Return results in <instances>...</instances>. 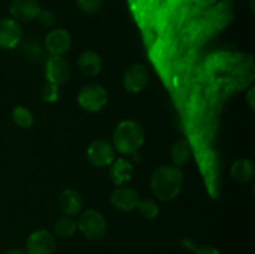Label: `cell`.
Returning a JSON list of instances; mask_svg holds the SVG:
<instances>
[{
	"instance_id": "obj_1",
	"label": "cell",
	"mask_w": 255,
	"mask_h": 254,
	"mask_svg": "<svg viewBox=\"0 0 255 254\" xmlns=\"http://www.w3.org/2000/svg\"><path fill=\"white\" fill-rule=\"evenodd\" d=\"M152 193L162 202H171L179 196L183 186V172L173 164L161 166L152 173L149 181Z\"/></svg>"
},
{
	"instance_id": "obj_2",
	"label": "cell",
	"mask_w": 255,
	"mask_h": 254,
	"mask_svg": "<svg viewBox=\"0 0 255 254\" xmlns=\"http://www.w3.org/2000/svg\"><path fill=\"white\" fill-rule=\"evenodd\" d=\"M144 142V129L134 120L121 121L112 134V146L121 154L128 156L139 151Z\"/></svg>"
},
{
	"instance_id": "obj_3",
	"label": "cell",
	"mask_w": 255,
	"mask_h": 254,
	"mask_svg": "<svg viewBox=\"0 0 255 254\" xmlns=\"http://www.w3.org/2000/svg\"><path fill=\"white\" fill-rule=\"evenodd\" d=\"M77 231L89 241H101L107 234V221L96 209H87L77 219Z\"/></svg>"
},
{
	"instance_id": "obj_4",
	"label": "cell",
	"mask_w": 255,
	"mask_h": 254,
	"mask_svg": "<svg viewBox=\"0 0 255 254\" xmlns=\"http://www.w3.org/2000/svg\"><path fill=\"white\" fill-rule=\"evenodd\" d=\"M77 102L87 112H99L109 102V92L99 84H89L80 90Z\"/></svg>"
},
{
	"instance_id": "obj_5",
	"label": "cell",
	"mask_w": 255,
	"mask_h": 254,
	"mask_svg": "<svg viewBox=\"0 0 255 254\" xmlns=\"http://www.w3.org/2000/svg\"><path fill=\"white\" fill-rule=\"evenodd\" d=\"M86 156L90 163L99 168L110 167L116 159V149L111 142L104 138H97L89 144Z\"/></svg>"
},
{
	"instance_id": "obj_6",
	"label": "cell",
	"mask_w": 255,
	"mask_h": 254,
	"mask_svg": "<svg viewBox=\"0 0 255 254\" xmlns=\"http://www.w3.org/2000/svg\"><path fill=\"white\" fill-rule=\"evenodd\" d=\"M56 248V237L46 229L32 232L25 243L26 254H55Z\"/></svg>"
},
{
	"instance_id": "obj_7",
	"label": "cell",
	"mask_w": 255,
	"mask_h": 254,
	"mask_svg": "<svg viewBox=\"0 0 255 254\" xmlns=\"http://www.w3.org/2000/svg\"><path fill=\"white\" fill-rule=\"evenodd\" d=\"M46 81L56 86H62L71 77V67L62 56H50L45 65Z\"/></svg>"
},
{
	"instance_id": "obj_8",
	"label": "cell",
	"mask_w": 255,
	"mask_h": 254,
	"mask_svg": "<svg viewBox=\"0 0 255 254\" xmlns=\"http://www.w3.org/2000/svg\"><path fill=\"white\" fill-rule=\"evenodd\" d=\"M149 81V74L143 64L131 65L124 75V87L129 94H139L146 89Z\"/></svg>"
},
{
	"instance_id": "obj_9",
	"label": "cell",
	"mask_w": 255,
	"mask_h": 254,
	"mask_svg": "<svg viewBox=\"0 0 255 254\" xmlns=\"http://www.w3.org/2000/svg\"><path fill=\"white\" fill-rule=\"evenodd\" d=\"M44 44L50 56H64L71 49L72 39L67 30L56 27L47 32Z\"/></svg>"
},
{
	"instance_id": "obj_10",
	"label": "cell",
	"mask_w": 255,
	"mask_h": 254,
	"mask_svg": "<svg viewBox=\"0 0 255 254\" xmlns=\"http://www.w3.org/2000/svg\"><path fill=\"white\" fill-rule=\"evenodd\" d=\"M21 25L11 17L0 19V49H15L21 42Z\"/></svg>"
},
{
	"instance_id": "obj_11",
	"label": "cell",
	"mask_w": 255,
	"mask_h": 254,
	"mask_svg": "<svg viewBox=\"0 0 255 254\" xmlns=\"http://www.w3.org/2000/svg\"><path fill=\"white\" fill-rule=\"evenodd\" d=\"M41 11V5L37 0H12L10 4L9 12L11 19L17 22H29L36 20Z\"/></svg>"
},
{
	"instance_id": "obj_12",
	"label": "cell",
	"mask_w": 255,
	"mask_h": 254,
	"mask_svg": "<svg viewBox=\"0 0 255 254\" xmlns=\"http://www.w3.org/2000/svg\"><path fill=\"white\" fill-rule=\"evenodd\" d=\"M139 202L138 192L132 187H117L111 194V204L122 212H132L137 208Z\"/></svg>"
},
{
	"instance_id": "obj_13",
	"label": "cell",
	"mask_w": 255,
	"mask_h": 254,
	"mask_svg": "<svg viewBox=\"0 0 255 254\" xmlns=\"http://www.w3.org/2000/svg\"><path fill=\"white\" fill-rule=\"evenodd\" d=\"M133 173V163L125 157L116 158L110 166V178H111L112 183L117 187L126 186L132 179Z\"/></svg>"
},
{
	"instance_id": "obj_14",
	"label": "cell",
	"mask_w": 255,
	"mask_h": 254,
	"mask_svg": "<svg viewBox=\"0 0 255 254\" xmlns=\"http://www.w3.org/2000/svg\"><path fill=\"white\" fill-rule=\"evenodd\" d=\"M57 204L64 216L74 217L81 212L82 207H84V201H82L81 194L76 189L66 188L60 193Z\"/></svg>"
},
{
	"instance_id": "obj_15",
	"label": "cell",
	"mask_w": 255,
	"mask_h": 254,
	"mask_svg": "<svg viewBox=\"0 0 255 254\" xmlns=\"http://www.w3.org/2000/svg\"><path fill=\"white\" fill-rule=\"evenodd\" d=\"M79 71L86 77H95L101 72L102 59L96 51L87 50L84 51L77 59Z\"/></svg>"
},
{
	"instance_id": "obj_16",
	"label": "cell",
	"mask_w": 255,
	"mask_h": 254,
	"mask_svg": "<svg viewBox=\"0 0 255 254\" xmlns=\"http://www.w3.org/2000/svg\"><path fill=\"white\" fill-rule=\"evenodd\" d=\"M255 167L248 158H241L234 162L231 167V177L238 183H248L253 179Z\"/></svg>"
},
{
	"instance_id": "obj_17",
	"label": "cell",
	"mask_w": 255,
	"mask_h": 254,
	"mask_svg": "<svg viewBox=\"0 0 255 254\" xmlns=\"http://www.w3.org/2000/svg\"><path fill=\"white\" fill-rule=\"evenodd\" d=\"M192 157L191 146L187 139H178L171 147V159L173 166L182 167L189 162Z\"/></svg>"
},
{
	"instance_id": "obj_18",
	"label": "cell",
	"mask_w": 255,
	"mask_h": 254,
	"mask_svg": "<svg viewBox=\"0 0 255 254\" xmlns=\"http://www.w3.org/2000/svg\"><path fill=\"white\" fill-rule=\"evenodd\" d=\"M77 232V222L72 217H60L54 224V236L67 239L75 236Z\"/></svg>"
},
{
	"instance_id": "obj_19",
	"label": "cell",
	"mask_w": 255,
	"mask_h": 254,
	"mask_svg": "<svg viewBox=\"0 0 255 254\" xmlns=\"http://www.w3.org/2000/svg\"><path fill=\"white\" fill-rule=\"evenodd\" d=\"M11 120L21 128H30L34 125V116L31 111L24 106H16L11 111Z\"/></svg>"
},
{
	"instance_id": "obj_20",
	"label": "cell",
	"mask_w": 255,
	"mask_h": 254,
	"mask_svg": "<svg viewBox=\"0 0 255 254\" xmlns=\"http://www.w3.org/2000/svg\"><path fill=\"white\" fill-rule=\"evenodd\" d=\"M139 216L146 219H154L159 214V206L153 199H139L138 206H137Z\"/></svg>"
},
{
	"instance_id": "obj_21",
	"label": "cell",
	"mask_w": 255,
	"mask_h": 254,
	"mask_svg": "<svg viewBox=\"0 0 255 254\" xmlns=\"http://www.w3.org/2000/svg\"><path fill=\"white\" fill-rule=\"evenodd\" d=\"M60 97V87L56 86L54 84H50V82H46V84L42 86L41 89V99L44 102H47V104H54L59 100Z\"/></svg>"
},
{
	"instance_id": "obj_22",
	"label": "cell",
	"mask_w": 255,
	"mask_h": 254,
	"mask_svg": "<svg viewBox=\"0 0 255 254\" xmlns=\"http://www.w3.org/2000/svg\"><path fill=\"white\" fill-rule=\"evenodd\" d=\"M76 5L82 12L87 15L96 14L104 5V0H76Z\"/></svg>"
},
{
	"instance_id": "obj_23",
	"label": "cell",
	"mask_w": 255,
	"mask_h": 254,
	"mask_svg": "<svg viewBox=\"0 0 255 254\" xmlns=\"http://www.w3.org/2000/svg\"><path fill=\"white\" fill-rule=\"evenodd\" d=\"M36 19L40 22V25H42L44 27H52L56 24V15L52 11H50V10L41 9V11L37 15Z\"/></svg>"
},
{
	"instance_id": "obj_24",
	"label": "cell",
	"mask_w": 255,
	"mask_h": 254,
	"mask_svg": "<svg viewBox=\"0 0 255 254\" xmlns=\"http://www.w3.org/2000/svg\"><path fill=\"white\" fill-rule=\"evenodd\" d=\"M181 244L182 248H183L184 251L189 252V253H194V252L197 251V248H198V247H197V242L192 238H184Z\"/></svg>"
},
{
	"instance_id": "obj_25",
	"label": "cell",
	"mask_w": 255,
	"mask_h": 254,
	"mask_svg": "<svg viewBox=\"0 0 255 254\" xmlns=\"http://www.w3.org/2000/svg\"><path fill=\"white\" fill-rule=\"evenodd\" d=\"M194 254H222L219 249H217L213 246H202L197 248Z\"/></svg>"
},
{
	"instance_id": "obj_26",
	"label": "cell",
	"mask_w": 255,
	"mask_h": 254,
	"mask_svg": "<svg viewBox=\"0 0 255 254\" xmlns=\"http://www.w3.org/2000/svg\"><path fill=\"white\" fill-rule=\"evenodd\" d=\"M247 102H248L249 107H251L252 110H254V106H255V89L254 87H251V90H249L248 94H247Z\"/></svg>"
},
{
	"instance_id": "obj_27",
	"label": "cell",
	"mask_w": 255,
	"mask_h": 254,
	"mask_svg": "<svg viewBox=\"0 0 255 254\" xmlns=\"http://www.w3.org/2000/svg\"><path fill=\"white\" fill-rule=\"evenodd\" d=\"M5 254H26V252H25V249L21 248H11L5 252Z\"/></svg>"
},
{
	"instance_id": "obj_28",
	"label": "cell",
	"mask_w": 255,
	"mask_h": 254,
	"mask_svg": "<svg viewBox=\"0 0 255 254\" xmlns=\"http://www.w3.org/2000/svg\"><path fill=\"white\" fill-rule=\"evenodd\" d=\"M0 243H1V239H0Z\"/></svg>"
}]
</instances>
